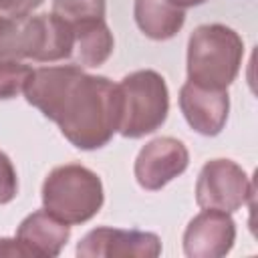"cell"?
<instances>
[{"label": "cell", "mask_w": 258, "mask_h": 258, "mask_svg": "<svg viewBox=\"0 0 258 258\" xmlns=\"http://www.w3.org/2000/svg\"><path fill=\"white\" fill-rule=\"evenodd\" d=\"M22 93L79 149H101L119 129L121 97L117 83L89 75L79 64L32 69Z\"/></svg>", "instance_id": "obj_1"}, {"label": "cell", "mask_w": 258, "mask_h": 258, "mask_svg": "<svg viewBox=\"0 0 258 258\" xmlns=\"http://www.w3.org/2000/svg\"><path fill=\"white\" fill-rule=\"evenodd\" d=\"M244 58L242 36L226 24H202L187 40V81L208 89H228Z\"/></svg>", "instance_id": "obj_2"}, {"label": "cell", "mask_w": 258, "mask_h": 258, "mask_svg": "<svg viewBox=\"0 0 258 258\" xmlns=\"http://www.w3.org/2000/svg\"><path fill=\"white\" fill-rule=\"evenodd\" d=\"M103 200L101 177L81 163H64L50 169L42 183L44 210L69 226L85 224L97 216Z\"/></svg>", "instance_id": "obj_3"}, {"label": "cell", "mask_w": 258, "mask_h": 258, "mask_svg": "<svg viewBox=\"0 0 258 258\" xmlns=\"http://www.w3.org/2000/svg\"><path fill=\"white\" fill-rule=\"evenodd\" d=\"M119 87L121 121L117 133L129 139H139L159 129L169 113V91L165 79L151 69H141L125 75Z\"/></svg>", "instance_id": "obj_4"}, {"label": "cell", "mask_w": 258, "mask_h": 258, "mask_svg": "<svg viewBox=\"0 0 258 258\" xmlns=\"http://www.w3.org/2000/svg\"><path fill=\"white\" fill-rule=\"evenodd\" d=\"M254 198V181L232 159L204 163L196 183V202L204 210L236 212Z\"/></svg>", "instance_id": "obj_5"}, {"label": "cell", "mask_w": 258, "mask_h": 258, "mask_svg": "<svg viewBox=\"0 0 258 258\" xmlns=\"http://www.w3.org/2000/svg\"><path fill=\"white\" fill-rule=\"evenodd\" d=\"M161 254V240L153 232L121 230L101 226L87 232L77 244V256L81 258H155Z\"/></svg>", "instance_id": "obj_6"}, {"label": "cell", "mask_w": 258, "mask_h": 258, "mask_svg": "<svg viewBox=\"0 0 258 258\" xmlns=\"http://www.w3.org/2000/svg\"><path fill=\"white\" fill-rule=\"evenodd\" d=\"M189 165V153L183 141L175 137H157L141 147L135 159V179L143 189L155 191L181 175Z\"/></svg>", "instance_id": "obj_7"}, {"label": "cell", "mask_w": 258, "mask_h": 258, "mask_svg": "<svg viewBox=\"0 0 258 258\" xmlns=\"http://www.w3.org/2000/svg\"><path fill=\"white\" fill-rule=\"evenodd\" d=\"M73 26L50 14L22 18V56L36 62H56L73 54Z\"/></svg>", "instance_id": "obj_8"}, {"label": "cell", "mask_w": 258, "mask_h": 258, "mask_svg": "<svg viewBox=\"0 0 258 258\" xmlns=\"http://www.w3.org/2000/svg\"><path fill=\"white\" fill-rule=\"evenodd\" d=\"M236 240V224L228 212L204 210L183 232V252L189 258L226 256Z\"/></svg>", "instance_id": "obj_9"}, {"label": "cell", "mask_w": 258, "mask_h": 258, "mask_svg": "<svg viewBox=\"0 0 258 258\" xmlns=\"http://www.w3.org/2000/svg\"><path fill=\"white\" fill-rule=\"evenodd\" d=\"M179 109L196 133L214 137L228 121L230 97L226 89H208L187 81L179 89Z\"/></svg>", "instance_id": "obj_10"}, {"label": "cell", "mask_w": 258, "mask_h": 258, "mask_svg": "<svg viewBox=\"0 0 258 258\" xmlns=\"http://www.w3.org/2000/svg\"><path fill=\"white\" fill-rule=\"evenodd\" d=\"M71 238V226L48 214L46 210L32 212L26 216L18 230L16 240L26 250L28 256L34 258H52L58 256Z\"/></svg>", "instance_id": "obj_11"}, {"label": "cell", "mask_w": 258, "mask_h": 258, "mask_svg": "<svg viewBox=\"0 0 258 258\" xmlns=\"http://www.w3.org/2000/svg\"><path fill=\"white\" fill-rule=\"evenodd\" d=\"M73 26L75 42H73V54L71 58L79 67H101L115 48V38L113 32L109 30L105 18H95V20H83Z\"/></svg>", "instance_id": "obj_12"}, {"label": "cell", "mask_w": 258, "mask_h": 258, "mask_svg": "<svg viewBox=\"0 0 258 258\" xmlns=\"http://www.w3.org/2000/svg\"><path fill=\"white\" fill-rule=\"evenodd\" d=\"M133 16L139 30L151 40L173 38L185 22V10L169 0H135Z\"/></svg>", "instance_id": "obj_13"}, {"label": "cell", "mask_w": 258, "mask_h": 258, "mask_svg": "<svg viewBox=\"0 0 258 258\" xmlns=\"http://www.w3.org/2000/svg\"><path fill=\"white\" fill-rule=\"evenodd\" d=\"M105 12H107L105 0H52V14L69 24L105 18Z\"/></svg>", "instance_id": "obj_14"}, {"label": "cell", "mask_w": 258, "mask_h": 258, "mask_svg": "<svg viewBox=\"0 0 258 258\" xmlns=\"http://www.w3.org/2000/svg\"><path fill=\"white\" fill-rule=\"evenodd\" d=\"M22 58V18L0 14V62Z\"/></svg>", "instance_id": "obj_15"}, {"label": "cell", "mask_w": 258, "mask_h": 258, "mask_svg": "<svg viewBox=\"0 0 258 258\" xmlns=\"http://www.w3.org/2000/svg\"><path fill=\"white\" fill-rule=\"evenodd\" d=\"M32 69L22 60H4L0 62V101L14 99L24 91V85Z\"/></svg>", "instance_id": "obj_16"}, {"label": "cell", "mask_w": 258, "mask_h": 258, "mask_svg": "<svg viewBox=\"0 0 258 258\" xmlns=\"http://www.w3.org/2000/svg\"><path fill=\"white\" fill-rule=\"evenodd\" d=\"M18 194V177L10 157L0 151V206L8 204Z\"/></svg>", "instance_id": "obj_17"}, {"label": "cell", "mask_w": 258, "mask_h": 258, "mask_svg": "<svg viewBox=\"0 0 258 258\" xmlns=\"http://www.w3.org/2000/svg\"><path fill=\"white\" fill-rule=\"evenodd\" d=\"M40 4L42 0H0V14L24 18V16H30Z\"/></svg>", "instance_id": "obj_18"}, {"label": "cell", "mask_w": 258, "mask_h": 258, "mask_svg": "<svg viewBox=\"0 0 258 258\" xmlns=\"http://www.w3.org/2000/svg\"><path fill=\"white\" fill-rule=\"evenodd\" d=\"M0 256H28L26 250L20 246V242L14 238H0Z\"/></svg>", "instance_id": "obj_19"}, {"label": "cell", "mask_w": 258, "mask_h": 258, "mask_svg": "<svg viewBox=\"0 0 258 258\" xmlns=\"http://www.w3.org/2000/svg\"><path fill=\"white\" fill-rule=\"evenodd\" d=\"M169 2L185 10V8H191V6H200V4H204L206 0H169Z\"/></svg>", "instance_id": "obj_20"}]
</instances>
